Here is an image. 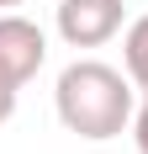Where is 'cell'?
Listing matches in <instances>:
<instances>
[{
	"label": "cell",
	"mask_w": 148,
	"mask_h": 154,
	"mask_svg": "<svg viewBox=\"0 0 148 154\" xmlns=\"http://www.w3.org/2000/svg\"><path fill=\"white\" fill-rule=\"evenodd\" d=\"M53 106H58V122L74 138L106 143V138H117L122 128H132L138 85H132V75H122V69H111L101 59H74L58 75Z\"/></svg>",
	"instance_id": "cell-1"
},
{
	"label": "cell",
	"mask_w": 148,
	"mask_h": 154,
	"mask_svg": "<svg viewBox=\"0 0 148 154\" xmlns=\"http://www.w3.org/2000/svg\"><path fill=\"white\" fill-rule=\"evenodd\" d=\"M48 59V37L37 21H27V16L16 11H0V80L11 85V91H21L37 69H43Z\"/></svg>",
	"instance_id": "cell-3"
},
{
	"label": "cell",
	"mask_w": 148,
	"mask_h": 154,
	"mask_svg": "<svg viewBox=\"0 0 148 154\" xmlns=\"http://www.w3.org/2000/svg\"><path fill=\"white\" fill-rule=\"evenodd\" d=\"M127 21V5L122 0H58L53 11V27L69 48H101L111 43Z\"/></svg>",
	"instance_id": "cell-2"
},
{
	"label": "cell",
	"mask_w": 148,
	"mask_h": 154,
	"mask_svg": "<svg viewBox=\"0 0 148 154\" xmlns=\"http://www.w3.org/2000/svg\"><path fill=\"white\" fill-rule=\"evenodd\" d=\"M122 64H127L132 85L148 96V16H138L132 27H127V37H122Z\"/></svg>",
	"instance_id": "cell-4"
},
{
	"label": "cell",
	"mask_w": 148,
	"mask_h": 154,
	"mask_svg": "<svg viewBox=\"0 0 148 154\" xmlns=\"http://www.w3.org/2000/svg\"><path fill=\"white\" fill-rule=\"evenodd\" d=\"M11 5H21V0H0V11H11Z\"/></svg>",
	"instance_id": "cell-7"
},
{
	"label": "cell",
	"mask_w": 148,
	"mask_h": 154,
	"mask_svg": "<svg viewBox=\"0 0 148 154\" xmlns=\"http://www.w3.org/2000/svg\"><path fill=\"white\" fill-rule=\"evenodd\" d=\"M11 112H16V91L5 85V80H0V128L11 122Z\"/></svg>",
	"instance_id": "cell-6"
},
{
	"label": "cell",
	"mask_w": 148,
	"mask_h": 154,
	"mask_svg": "<svg viewBox=\"0 0 148 154\" xmlns=\"http://www.w3.org/2000/svg\"><path fill=\"white\" fill-rule=\"evenodd\" d=\"M132 138H138V154H148V96H143V106L132 112Z\"/></svg>",
	"instance_id": "cell-5"
}]
</instances>
